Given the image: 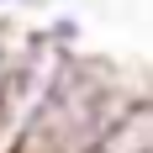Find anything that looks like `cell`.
I'll use <instances>...</instances> for the list:
<instances>
[{"mask_svg": "<svg viewBox=\"0 0 153 153\" xmlns=\"http://www.w3.org/2000/svg\"><path fill=\"white\" fill-rule=\"evenodd\" d=\"M37 37H42L53 53H63V58H69V53H79V42H85V21H79V16H69V11H58V16H48L42 27H37Z\"/></svg>", "mask_w": 153, "mask_h": 153, "instance_id": "6da1fadb", "label": "cell"}, {"mask_svg": "<svg viewBox=\"0 0 153 153\" xmlns=\"http://www.w3.org/2000/svg\"><path fill=\"white\" fill-rule=\"evenodd\" d=\"M5 58H11V32L0 27V79H5Z\"/></svg>", "mask_w": 153, "mask_h": 153, "instance_id": "7a4b0ae2", "label": "cell"}, {"mask_svg": "<svg viewBox=\"0 0 153 153\" xmlns=\"http://www.w3.org/2000/svg\"><path fill=\"white\" fill-rule=\"evenodd\" d=\"M32 5H42V0H0V11H32Z\"/></svg>", "mask_w": 153, "mask_h": 153, "instance_id": "3957f363", "label": "cell"}]
</instances>
